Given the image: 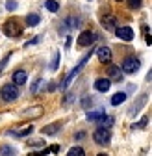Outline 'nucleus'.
<instances>
[{
    "label": "nucleus",
    "instance_id": "423d86ee",
    "mask_svg": "<svg viewBox=\"0 0 152 156\" xmlns=\"http://www.w3.org/2000/svg\"><path fill=\"white\" fill-rule=\"evenodd\" d=\"M95 39H97V34L91 32V30H85L78 35V39H76V43H78V47H89L95 43Z\"/></svg>",
    "mask_w": 152,
    "mask_h": 156
},
{
    "label": "nucleus",
    "instance_id": "4be33fe9",
    "mask_svg": "<svg viewBox=\"0 0 152 156\" xmlns=\"http://www.w3.org/2000/svg\"><path fill=\"white\" fill-rule=\"evenodd\" d=\"M15 154H17V151L13 147H9V145H4L0 149V156H15Z\"/></svg>",
    "mask_w": 152,
    "mask_h": 156
},
{
    "label": "nucleus",
    "instance_id": "39448f33",
    "mask_svg": "<svg viewBox=\"0 0 152 156\" xmlns=\"http://www.w3.org/2000/svg\"><path fill=\"white\" fill-rule=\"evenodd\" d=\"M2 30H4V34L8 35V37H19L22 34V26L19 24L15 19H9V21L2 26Z\"/></svg>",
    "mask_w": 152,
    "mask_h": 156
},
{
    "label": "nucleus",
    "instance_id": "f257e3e1",
    "mask_svg": "<svg viewBox=\"0 0 152 156\" xmlns=\"http://www.w3.org/2000/svg\"><path fill=\"white\" fill-rule=\"evenodd\" d=\"M93 54H95V48H93V50H89V52H87V54H85V56L82 58V60H80L78 63H76V67H74V69H72V71H71V73H69V74L65 76V80H63V84L60 86V89H67V87H69V86L72 84V80H74V78L78 76V73H80V71H82V69L85 67V63L89 62V58H91Z\"/></svg>",
    "mask_w": 152,
    "mask_h": 156
},
{
    "label": "nucleus",
    "instance_id": "f03ea898",
    "mask_svg": "<svg viewBox=\"0 0 152 156\" xmlns=\"http://www.w3.org/2000/svg\"><path fill=\"white\" fill-rule=\"evenodd\" d=\"M139 67H141L139 58L128 56V58H124V62H123V65H121V71H123L124 74H136V73L139 71Z\"/></svg>",
    "mask_w": 152,
    "mask_h": 156
},
{
    "label": "nucleus",
    "instance_id": "6ab92c4d",
    "mask_svg": "<svg viewBox=\"0 0 152 156\" xmlns=\"http://www.w3.org/2000/svg\"><path fill=\"white\" fill-rule=\"evenodd\" d=\"M45 8H47L50 13H58V11H60V4L56 2V0H47V2H45Z\"/></svg>",
    "mask_w": 152,
    "mask_h": 156
},
{
    "label": "nucleus",
    "instance_id": "1a4fd4ad",
    "mask_svg": "<svg viewBox=\"0 0 152 156\" xmlns=\"http://www.w3.org/2000/svg\"><path fill=\"white\" fill-rule=\"evenodd\" d=\"M95 54H97V58L100 60V63H109L111 58H113V52H111L109 47H98L95 50Z\"/></svg>",
    "mask_w": 152,
    "mask_h": 156
},
{
    "label": "nucleus",
    "instance_id": "f8f14e48",
    "mask_svg": "<svg viewBox=\"0 0 152 156\" xmlns=\"http://www.w3.org/2000/svg\"><path fill=\"white\" fill-rule=\"evenodd\" d=\"M26 80H28L26 71L19 69V71H15V73H13V84H15V86H24V84H26Z\"/></svg>",
    "mask_w": 152,
    "mask_h": 156
},
{
    "label": "nucleus",
    "instance_id": "5701e85b",
    "mask_svg": "<svg viewBox=\"0 0 152 156\" xmlns=\"http://www.w3.org/2000/svg\"><path fill=\"white\" fill-rule=\"evenodd\" d=\"M60 60H61V54H60V52H56V54H54V60H52V63H50V69H52V71H56V69H58V65H60Z\"/></svg>",
    "mask_w": 152,
    "mask_h": 156
},
{
    "label": "nucleus",
    "instance_id": "b1692460",
    "mask_svg": "<svg viewBox=\"0 0 152 156\" xmlns=\"http://www.w3.org/2000/svg\"><path fill=\"white\" fill-rule=\"evenodd\" d=\"M143 4V0H128V8L130 9H139Z\"/></svg>",
    "mask_w": 152,
    "mask_h": 156
},
{
    "label": "nucleus",
    "instance_id": "bb28decb",
    "mask_svg": "<svg viewBox=\"0 0 152 156\" xmlns=\"http://www.w3.org/2000/svg\"><path fill=\"white\" fill-rule=\"evenodd\" d=\"M17 8V2H8V9H15Z\"/></svg>",
    "mask_w": 152,
    "mask_h": 156
},
{
    "label": "nucleus",
    "instance_id": "a878e982",
    "mask_svg": "<svg viewBox=\"0 0 152 156\" xmlns=\"http://www.w3.org/2000/svg\"><path fill=\"white\" fill-rule=\"evenodd\" d=\"M41 84H43V80H41V78H37V80L33 82V86H32V89H30V91H32V93H37V89H39V86H41Z\"/></svg>",
    "mask_w": 152,
    "mask_h": 156
},
{
    "label": "nucleus",
    "instance_id": "20e7f679",
    "mask_svg": "<svg viewBox=\"0 0 152 156\" xmlns=\"http://www.w3.org/2000/svg\"><path fill=\"white\" fill-rule=\"evenodd\" d=\"M93 141L97 143V145H108L111 141V132H109V128L98 126L97 130L93 132Z\"/></svg>",
    "mask_w": 152,
    "mask_h": 156
},
{
    "label": "nucleus",
    "instance_id": "0eeeda50",
    "mask_svg": "<svg viewBox=\"0 0 152 156\" xmlns=\"http://www.w3.org/2000/svg\"><path fill=\"white\" fill-rule=\"evenodd\" d=\"M113 32H115V35L121 39V41H126V43L134 41V30H132L130 26H117Z\"/></svg>",
    "mask_w": 152,
    "mask_h": 156
},
{
    "label": "nucleus",
    "instance_id": "cd10ccee",
    "mask_svg": "<svg viewBox=\"0 0 152 156\" xmlns=\"http://www.w3.org/2000/svg\"><path fill=\"white\" fill-rule=\"evenodd\" d=\"M8 60H9V56H6V60L0 63V73H2V69H4V65H6V62H8Z\"/></svg>",
    "mask_w": 152,
    "mask_h": 156
},
{
    "label": "nucleus",
    "instance_id": "4468645a",
    "mask_svg": "<svg viewBox=\"0 0 152 156\" xmlns=\"http://www.w3.org/2000/svg\"><path fill=\"white\" fill-rule=\"evenodd\" d=\"M60 128H61V125H60V123H52V125H48V126H43V130H41V132H43L45 136H54Z\"/></svg>",
    "mask_w": 152,
    "mask_h": 156
},
{
    "label": "nucleus",
    "instance_id": "9b49d317",
    "mask_svg": "<svg viewBox=\"0 0 152 156\" xmlns=\"http://www.w3.org/2000/svg\"><path fill=\"white\" fill-rule=\"evenodd\" d=\"M108 113H106V110H93V112H87V121H91V123H100L102 119H104V117H106Z\"/></svg>",
    "mask_w": 152,
    "mask_h": 156
},
{
    "label": "nucleus",
    "instance_id": "6e6552de",
    "mask_svg": "<svg viewBox=\"0 0 152 156\" xmlns=\"http://www.w3.org/2000/svg\"><path fill=\"white\" fill-rule=\"evenodd\" d=\"M100 23H102V26H104L106 30H109V32H113V30L117 28V19H115V15L109 13V11H106V13L100 17Z\"/></svg>",
    "mask_w": 152,
    "mask_h": 156
},
{
    "label": "nucleus",
    "instance_id": "c85d7f7f",
    "mask_svg": "<svg viewBox=\"0 0 152 156\" xmlns=\"http://www.w3.org/2000/svg\"><path fill=\"white\" fill-rule=\"evenodd\" d=\"M97 156H108V154H97Z\"/></svg>",
    "mask_w": 152,
    "mask_h": 156
},
{
    "label": "nucleus",
    "instance_id": "2eb2a0df",
    "mask_svg": "<svg viewBox=\"0 0 152 156\" xmlns=\"http://www.w3.org/2000/svg\"><path fill=\"white\" fill-rule=\"evenodd\" d=\"M32 132H33V126L30 125V126L21 128V130H13V132H9V134L15 136V138H24V136H28V134H32Z\"/></svg>",
    "mask_w": 152,
    "mask_h": 156
},
{
    "label": "nucleus",
    "instance_id": "393cba45",
    "mask_svg": "<svg viewBox=\"0 0 152 156\" xmlns=\"http://www.w3.org/2000/svg\"><path fill=\"white\" fill-rule=\"evenodd\" d=\"M147 123H148V115H145V117H143V119H141L139 123H136V125H132V128H143V126H145Z\"/></svg>",
    "mask_w": 152,
    "mask_h": 156
},
{
    "label": "nucleus",
    "instance_id": "412c9836",
    "mask_svg": "<svg viewBox=\"0 0 152 156\" xmlns=\"http://www.w3.org/2000/svg\"><path fill=\"white\" fill-rule=\"evenodd\" d=\"M67 156H85V151L82 149V147H72V149H69V152H67Z\"/></svg>",
    "mask_w": 152,
    "mask_h": 156
},
{
    "label": "nucleus",
    "instance_id": "ddd939ff",
    "mask_svg": "<svg viewBox=\"0 0 152 156\" xmlns=\"http://www.w3.org/2000/svg\"><path fill=\"white\" fill-rule=\"evenodd\" d=\"M108 78H109V80L113 78V80L121 82V80H123V71H121V69H119L117 65H111V67L108 69Z\"/></svg>",
    "mask_w": 152,
    "mask_h": 156
},
{
    "label": "nucleus",
    "instance_id": "f3484780",
    "mask_svg": "<svg viewBox=\"0 0 152 156\" xmlns=\"http://www.w3.org/2000/svg\"><path fill=\"white\" fill-rule=\"evenodd\" d=\"M147 97H148L147 93H145V95H141V99L137 101V104L130 108V113H132V115H136V113H137V112H139V110H141V108L145 106V102H147Z\"/></svg>",
    "mask_w": 152,
    "mask_h": 156
},
{
    "label": "nucleus",
    "instance_id": "7ed1b4c3",
    "mask_svg": "<svg viewBox=\"0 0 152 156\" xmlns=\"http://www.w3.org/2000/svg\"><path fill=\"white\" fill-rule=\"evenodd\" d=\"M0 97H2L4 102H13L19 99V86L15 84H6L2 86V89H0Z\"/></svg>",
    "mask_w": 152,
    "mask_h": 156
},
{
    "label": "nucleus",
    "instance_id": "a211bd4d",
    "mask_svg": "<svg viewBox=\"0 0 152 156\" xmlns=\"http://www.w3.org/2000/svg\"><path fill=\"white\" fill-rule=\"evenodd\" d=\"M41 23V17L37 15V13H30V15H26V24L28 26H37Z\"/></svg>",
    "mask_w": 152,
    "mask_h": 156
},
{
    "label": "nucleus",
    "instance_id": "dca6fc26",
    "mask_svg": "<svg viewBox=\"0 0 152 156\" xmlns=\"http://www.w3.org/2000/svg\"><path fill=\"white\" fill-rule=\"evenodd\" d=\"M124 101H126V93L124 91H119V93H115V95L111 97V106H119Z\"/></svg>",
    "mask_w": 152,
    "mask_h": 156
},
{
    "label": "nucleus",
    "instance_id": "aec40b11",
    "mask_svg": "<svg viewBox=\"0 0 152 156\" xmlns=\"http://www.w3.org/2000/svg\"><path fill=\"white\" fill-rule=\"evenodd\" d=\"M58 151H60V145H54V147H48V149H45L41 152H33V154H28V156H47L50 152H58Z\"/></svg>",
    "mask_w": 152,
    "mask_h": 156
},
{
    "label": "nucleus",
    "instance_id": "9d476101",
    "mask_svg": "<svg viewBox=\"0 0 152 156\" xmlns=\"http://www.w3.org/2000/svg\"><path fill=\"white\" fill-rule=\"evenodd\" d=\"M109 87H111V80L106 76V78H97L95 80V89H97L98 93H106V91H109Z\"/></svg>",
    "mask_w": 152,
    "mask_h": 156
},
{
    "label": "nucleus",
    "instance_id": "c756f323",
    "mask_svg": "<svg viewBox=\"0 0 152 156\" xmlns=\"http://www.w3.org/2000/svg\"><path fill=\"white\" fill-rule=\"evenodd\" d=\"M115 2H123V0H115Z\"/></svg>",
    "mask_w": 152,
    "mask_h": 156
}]
</instances>
